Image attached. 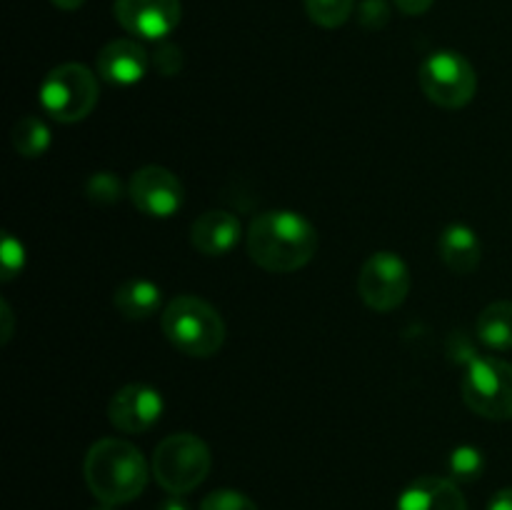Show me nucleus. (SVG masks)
<instances>
[{"label":"nucleus","instance_id":"1","mask_svg":"<svg viewBox=\"0 0 512 510\" xmlns=\"http://www.w3.org/2000/svg\"><path fill=\"white\" fill-rule=\"evenodd\" d=\"M318 230L293 210H268L250 223L248 255L268 273H295L313 260Z\"/></svg>","mask_w":512,"mask_h":510},{"label":"nucleus","instance_id":"2","mask_svg":"<svg viewBox=\"0 0 512 510\" xmlns=\"http://www.w3.org/2000/svg\"><path fill=\"white\" fill-rule=\"evenodd\" d=\"M85 483L103 505H123L148 485V463L133 443L103 438L85 455Z\"/></svg>","mask_w":512,"mask_h":510},{"label":"nucleus","instance_id":"3","mask_svg":"<svg viewBox=\"0 0 512 510\" xmlns=\"http://www.w3.org/2000/svg\"><path fill=\"white\" fill-rule=\"evenodd\" d=\"M163 333L180 353L210 358L225 343V323L218 310L195 295H178L163 310Z\"/></svg>","mask_w":512,"mask_h":510},{"label":"nucleus","instance_id":"4","mask_svg":"<svg viewBox=\"0 0 512 510\" xmlns=\"http://www.w3.org/2000/svg\"><path fill=\"white\" fill-rule=\"evenodd\" d=\"M210 450L198 435L175 433L160 440L153 453V475L170 495L193 493L210 473Z\"/></svg>","mask_w":512,"mask_h":510},{"label":"nucleus","instance_id":"5","mask_svg":"<svg viewBox=\"0 0 512 510\" xmlns=\"http://www.w3.org/2000/svg\"><path fill=\"white\" fill-rule=\"evenodd\" d=\"M40 103L45 113L60 123H78L88 118L98 103V80L80 63L58 65L40 85Z\"/></svg>","mask_w":512,"mask_h":510},{"label":"nucleus","instance_id":"6","mask_svg":"<svg viewBox=\"0 0 512 510\" xmlns=\"http://www.w3.org/2000/svg\"><path fill=\"white\" fill-rule=\"evenodd\" d=\"M418 80L428 100L448 110L465 108L478 90V75L470 60L453 50H438L425 58Z\"/></svg>","mask_w":512,"mask_h":510},{"label":"nucleus","instance_id":"7","mask_svg":"<svg viewBox=\"0 0 512 510\" xmlns=\"http://www.w3.org/2000/svg\"><path fill=\"white\" fill-rule=\"evenodd\" d=\"M463 400L488 420H512V363L475 358L463 378Z\"/></svg>","mask_w":512,"mask_h":510},{"label":"nucleus","instance_id":"8","mask_svg":"<svg viewBox=\"0 0 512 510\" xmlns=\"http://www.w3.org/2000/svg\"><path fill=\"white\" fill-rule=\"evenodd\" d=\"M358 293L360 300L378 313L400 308L410 293V270L405 260L388 250L370 255L360 268Z\"/></svg>","mask_w":512,"mask_h":510},{"label":"nucleus","instance_id":"9","mask_svg":"<svg viewBox=\"0 0 512 510\" xmlns=\"http://www.w3.org/2000/svg\"><path fill=\"white\" fill-rule=\"evenodd\" d=\"M128 193L135 208L150 218H170L183 205V183L160 165H145L135 170Z\"/></svg>","mask_w":512,"mask_h":510},{"label":"nucleus","instance_id":"10","mask_svg":"<svg viewBox=\"0 0 512 510\" xmlns=\"http://www.w3.org/2000/svg\"><path fill=\"white\" fill-rule=\"evenodd\" d=\"M113 13L128 33L145 40H163L178 28L183 5L180 0H115Z\"/></svg>","mask_w":512,"mask_h":510},{"label":"nucleus","instance_id":"11","mask_svg":"<svg viewBox=\"0 0 512 510\" xmlns=\"http://www.w3.org/2000/svg\"><path fill=\"white\" fill-rule=\"evenodd\" d=\"M110 423L123 433H143L163 415V395L145 383H130L110 400Z\"/></svg>","mask_w":512,"mask_h":510},{"label":"nucleus","instance_id":"12","mask_svg":"<svg viewBox=\"0 0 512 510\" xmlns=\"http://www.w3.org/2000/svg\"><path fill=\"white\" fill-rule=\"evenodd\" d=\"M150 55L138 40L118 38L110 40L98 53V73L110 85H135L145 78Z\"/></svg>","mask_w":512,"mask_h":510},{"label":"nucleus","instance_id":"13","mask_svg":"<svg viewBox=\"0 0 512 510\" xmlns=\"http://www.w3.org/2000/svg\"><path fill=\"white\" fill-rule=\"evenodd\" d=\"M395 510H468V503L453 480L425 475L400 493Z\"/></svg>","mask_w":512,"mask_h":510},{"label":"nucleus","instance_id":"14","mask_svg":"<svg viewBox=\"0 0 512 510\" xmlns=\"http://www.w3.org/2000/svg\"><path fill=\"white\" fill-rule=\"evenodd\" d=\"M190 240L198 253L220 258L230 253L240 240V220L228 210H208L190 228Z\"/></svg>","mask_w":512,"mask_h":510},{"label":"nucleus","instance_id":"15","mask_svg":"<svg viewBox=\"0 0 512 510\" xmlns=\"http://www.w3.org/2000/svg\"><path fill=\"white\" fill-rule=\"evenodd\" d=\"M440 260L448 265L453 273L468 275L473 273L483 258V245H480L478 235L468 225H450L438 240Z\"/></svg>","mask_w":512,"mask_h":510},{"label":"nucleus","instance_id":"16","mask_svg":"<svg viewBox=\"0 0 512 510\" xmlns=\"http://www.w3.org/2000/svg\"><path fill=\"white\" fill-rule=\"evenodd\" d=\"M160 288L150 280L133 278L125 280L118 290H115V308L123 318L128 320H145L150 315L158 313L160 308Z\"/></svg>","mask_w":512,"mask_h":510},{"label":"nucleus","instance_id":"17","mask_svg":"<svg viewBox=\"0 0 512 510\" xmlns=\"http://www.w3.org/2000/svg\"><path fill=\"white\" fill-rule=\"evenodd\" d=\"M478 338L493 350L512 348V303L510 300H498L490 303L478 318Z\"/></svg>","mask_w":512,"mask_h":510},{"label":"nucleus","instance_id":"18","mask_svg":"<svg viewBox=\"0 0 512 510\" xmlns=\"http://www.w3.org/2000/svg\"><path fill=\"white\" fill-rule=\"evenodd\" d=\"M50 145V130L35 115L20 118L13 128V148L23 158H40Z\"/></svg>","mask_w":512,"mask_h":510},{"label":"nucleus","instance_id":"19","mask_svg":"<svg viewBox=\"0 0 512 510\" xmlns=\"http://www.w3.org/2000/svg\"><path fill=\"white\" fill-rule=\"evenodd\" d=\"M305 13L320 28H340L350 18L355 0H303Z\"/></svg>","mask_w":512,"mask_h":510},{"label":"nucleus","instance_id":"20","mask_svg":"<svg viewBox=\"0 0 512 510\" xmlns=\"http://www.w3.org/2000/svg\"><path fill=\"white\" fill-rule=\"evenodd\" d=\"M200 510H258V505L238 490H215L205 495Z\"/></svg>","mask_w":512,"mask_h":510},{"label":"nucleus","instance_id":"21","mask_svg":"<svg viewBox=\"0 0 512 510\" xmlns=\"http://www.w3.org/2000/svg\"><path fill=\"white\" fill-rule=\"evenodd\" d=\"M88 198L95 200V203L100 205H110L118 200L120 190H123V185H120V180L115 178L113 173H95L93 178L88 180Z\"/></svg>","mask_w":512,"mask_h":510},{"label":"nucleus","instance_id":"22","mask_svg":"<svg viewBox=\"0 0 512 510\" xmlns=\"http://www.w3.org/2000/svg\"><path fill=\"white\" fill-rule=\"evenodd\" d=\"M450 468H453L455 478H460V480L478 478V475L483 473V453H478L475 448L455 450Z\"/></svg>","mask_w":512,"mask_h":510},{"label":"nucleus","instance_id":"23","mask_svg":"<svg viewBox=\"0 0 512 510\" xmlns=\"http://www.w3.org/2000/svg\"><path fill=\"white\" fill-rule=\"evenodd\" d=\"M150 60H153L155 70L163 75H175L183 68V53H180L178 45L173 43H160L158 48H155V53L150 55Z\"/></svg>","mask_w":512,"mask_h":510},{"label":"nucleus","instance_id":"24","mask_svg":"<svg viewBox=\"0 0 512 510\" xmlns=\"http://www.w3.org/2000/svg\"><path fill=\"white\" fill-rule=\"evenodd\" d=\"M0 263H3V280H10L20 268H23V245L13 238L10 233H5L3 248H0Z\"/></svg>","mask_w":512,"mask_h":510},{"label":"nucleus","instance_id":"25","mask_svg":"<svg viewBox=\"0 0 512 510\" xmlns=\"http://www.w3.org/2000/svg\"><path fill=\"white\" fill-rule=\"evenodd\" d=\"M390 20V10L385 0H363L360 5V23L365 28H383Z\"/></svg>","mask_w":512,"mask_h":510},{"label":"nucleus","instance_id":"26","mask_svg":"<svg viewBox=\"0 0 512 510\" xmlns=\"http://www.w3.org/2000/svg\"><path fill=\"white\" fill-rule=\"evenodd\" d=\"M395 5L400 8V13L405 15H423L433 8L435 0H393Z\"/></svg>","mask_w":512,"mask_h":510},{"label":"nucleus","instance_id":"27","mask_svg":"<svg viewBox=\"0 0 512 510\" xmlns=\"http://www.w3.org/2000/svg\"><path fill=\"white\" fill-rule=\"evenodd\" d=\"M488 510H512V488H503L490 500Z\"/></svg>","mask_w":512,"mask_h":510},{"label":"nucleus","instance_id":"28","mask_svg":"<svg viewBox=\"0 0 512 510\" xmlns=\"http://www.w3.org/2000/svg\"><path fill=\"white\" fill-rule=\"evenodd\" d=\"M50 3L60 10H78L85 0H50Z\"/></svg>","mask_w":512,"mask_h":510},{"label":"nucleus","instance_id":"29","mask_svg":"<svg viewBox=\"0 0 512 510\" xmlns=\"http://www.w3.org/2000/svg\"><path fill=\"white\" fill-rule=\"evenodd\" d=\"M3 318H5L3 343H8V340H10V323H13V318H10V308H8V303H3Z\"/></svg>","mask_w":512,"mask_h":510},{"label":"nucleus","instance_id":"30","mask_svg":"<svg viewBox=\"0 0 512 510\" xmlns=\"http://www.w3.org/2000/svg\"><path fill=\"white\" fill-rule=\"evenodd\" d=\"M160 510H188V505H185L183 500H165V503L160 505Z\"/></svg>","mask_w":512,"mask_h":510},{"label":"nucleus","instance_id":"31","mask_svg":"<svg viewBox=\"0 0 512 510\" xmlns=\"http://www.w3.org/2000/svg\"><path fill=\"white\" fill-rule=\"evenodd\" d=\"M95 510H113V505H100V508H95Z\"/></svg>","mask_w":512,"mask_h":510}]
</instances>
